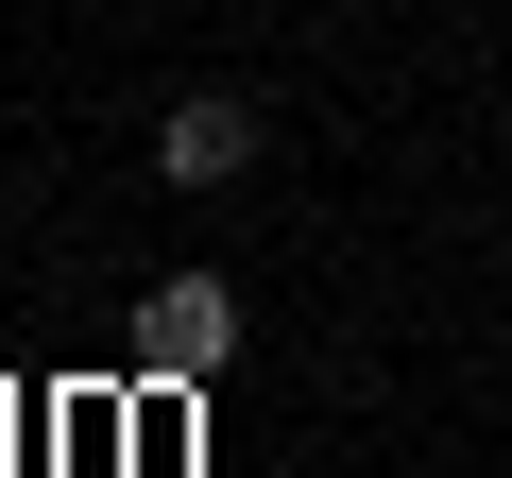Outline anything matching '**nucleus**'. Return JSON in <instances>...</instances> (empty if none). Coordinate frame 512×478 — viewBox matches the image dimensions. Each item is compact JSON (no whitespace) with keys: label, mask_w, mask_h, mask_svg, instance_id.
<instances>
[{"label":"nucleus","mask_w":512,"mask_h":478,"mask_svg":"<svg viewBox=\"0 0 512 478\" xmlns=\"http://www.w3.org/2000/svg\"><path fill=\"white\" fill-rule=\"evenodd\" d=\"M239 171H256V103L239 86H188L154 120V188H239Z\"/></svg>","instance_id":"obj_2"},{"label":"nucleus","mask_w":512,"mask_h":478,"mask_svg":"<svg viewBox=\"0 0 512 478\" xmlns=\"http://www.w3.org/2000/svg\"><path fill=\"white\" fill-rule=\"evenodd\" d=\"M222 359H239V274H154L137 291V376L154 393H205Z\"/></svg>","instance_id":"obj_1"}]
</instances>
